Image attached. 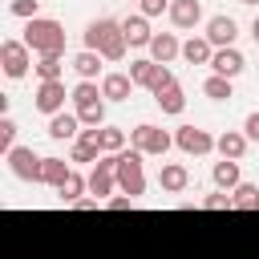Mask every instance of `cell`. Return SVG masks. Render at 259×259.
Instances as JSON below:
<instances>
[{"label":"cell","instance_id":"32","mask_svg":"<svg viewBox=\"0 0 259 259\" xmlns=\"http://www.w3.org/2000/svg\"><path fill=\"white\" fill-rule=\"evenodd\" d=\"M202 206H206V210H227V206H235V202H231V194H227V190H219V194H206V198H202Z\"/></svg>","mask_w":259,"mask_h":259},{"label":"cell","instance_id":"17","mask_svg":"<svg viewBox=\"0 0 259 259\" xmlns=\"http://www.w3.org/2000/svg\"><path fill=\"white\" fill-rule=\"evenodd\" d=\"M178 53H182V45H178L170 32H158V36H154V45H150V61H158V65H170Z\"/></svg>","mask_w":259,"mask_h":259},{"label":"cell","instance_id":"7","mask_svg":"<svg viewBox=\"0 0 259 259\" xmlns=\"http://www.w3.org/2000/svg\"><path fill=\"white\" fill-rule=\"evenodd\" d=\"M8 166H12L16 178H24V182H40V166H45V158H36L32 150L16 146V150L8 154Z\"/></svg>","mask_w":259,"mask_h":259},{"label":"cell","instance_id":"16","mask_svg":"<svg viewBox=\"0 0 259 259\" xmlns=\"http://www.w3.org/2000/svg\"><path fill=\"white\" fill-rule=\"evenodd\" d=\"M214 150H219L223 158L239 162V158H243V150H247V134H239V130H227V134H219V138H214Z\"/></svg>","mask_w":259,"mask_h":259},{"label":"cell","instance_id":"5","mask_svg":"<svg viewBox=\"0 0 259 259\" xmlns=\"http://www.w3.org/2000/svg\"><path fill=\"white\" fill-rule=\"evenodd\" d=\"M130 142H134V150H138V154H158V158H162V154L170 150V142H174V138H170L166 130H158V125L142 121L138 130H130Z\"/></svg>","mask_w":259,"mask_h":259},{"label":"cell","instance_id":"27","mask_svg":"<svg viewBox=\"0 0 259 259\" xmlns=\"http://www.w3.org/2000/svg\"><path fill=\"white\" fill-rule=\"evenodd\" d=\"M81 190H89V178H81V174H69V178L57 186V198H61V202H77V198H81Z\"/></svg>","mask_w":259,"mask_h":259},{"label":"cell","instance_id":"35","mask_svg":"<svg viewBox=\"0 0 259 259\" xmlns=\"http://www.w3.org/2000/svg\"><path fill=\"white\" fill-rule=\"evenodd\" d=\"M174 0H142V16H158L162 8H170Z\"/></svg>","mask_w":259,"mask_h":259},{"label":"cell","instance_id":"23","mask_svg":"<svg viewBox=\"0 0 259 259\" xmlns=\"http://www.w3.org/2000/svg\"><path fill=\"white\" fill-rule=\"evenodd\" d=\"M101 97H105V93H97V85H93V81H81V85L73 89V105H77V109H93V105H105Z\"/></svg>","mask_w":259,"mask_h":259},{"label":"cell","instance_id":"12","mask_svg":"<svg viewBox=\"0 0 259 259\" xmlns=\"http://www.w3.org/2000/svg\"><path fill=\"white\" fill-rule=\"evenodd\" d=\"M243 65H247V61H243V53H239V49H219V53L210 57V69H214L219 77H239V73H243Z\"/></svg>","mask_w":259,"mask_h":259},{"label":"cell","instance_id":"4","mask_svg":"<svg viewBox=\"0 0 259 259\" xmlns=\"http://www.w3.org/2000/svg\"><path fill=\"white\" fill-rule=\"evenodd\" d=\"M130 81L142 85V89H150V93H162V89L174 85V73L166 65H158V61H134L130 65Z\"/></svg>","mask_w":259,"mask_h":259},{"label":"cell","instance_id":"20","mask_svg":"<svg viewBox=\"0 0 259 259\" xmlns=\"http://www.w3.org/2000/svg\"><path fill=\"white\" fill-rule=\"evenodd\" d=\"M210 178H214V186H219V190H235V186H239V162H231V158L214 162Z\"/></svg>","mask_w":259,"mask_h":259},{"label":"cell","instance_id":"29","mask_svg":"<svg viewBox=\"0 0 259 259\" xmlns=\"http://www.w3.org/2000/svg\"><path fill=\"white\" fill-rule=\"evenodd\" d=\"M202 93H206L210 101H227V97H231V77H219V73H214V77H206Z\"/></svg>","mask_w":259,"mask_h":259},{"label":"cell","instance_id":"19","mask_svg":"<svg viewBox=\"0 0 259 259\" xmlns=\"http://www.w3.org/2000/svg\"><path fill=\"white\" fill-rule=\"evenodd\" d=\"M130 89H134L130 73H109V77L101 81V93H105L109 101H125V97H130Z\"/></svg>","mask_w":259,"mask_h":259},{"label":"cell","instance_id":"24","mask_svg":"<svg viewBox=\"0 0 259 259\" xmlns=\"http://www.w3.org/2000/svg\"><path fill=\"white\" fill-rule=\"evenodd\" d=\"M154 101L162 105V113H182V109H186V97H182V89H178V81H174L170 89H162V93H154Z\"/></svg>","mask_w":259,"mask_h":259},{"label":"cell","instance_id":"6","mask_svg":"<svg viewBox=\"0 0 259 259\" xmlns=\"http://www.w3.org/2000/svg\"><path fill=\"white\" fill-rule=\"evenodd\" d=\"M28 53H32V49H28L24 40H4V45H0V65H4V73H8V77H24L28 65H32Z\"/></svg>","mask_w":259,"mask_h":259},{"label":"cell","instance_id":"34","mask_svg":"<svg viewBox=\"0 0 259 259\" xmlns=\"http://www.w3.org/2000/svg\"><path fill=\"white\" fill-rule=\"evenodd\" d=\"M243 134H247V142H259V113H247V121H243Z\"/></svg>","mask_w":259,"mask_h":259},{"label":"cell","instance_id":"37","mask_svg":"<svg viewBox=\"0 0 259 259\" xmlns=\"http://www.w3.org/2000/svg\"><path fill=\"white\" fill-rule=\"evenodd\" d=\"M251 32H255V40H259V16H255V24H251Z\"/></svg>","mask_w":259,"mask_h":259},{"label":"cell","instance_id":"8","mask_svg":"<svg viewBox=\"0 0 259 259\" xmlns=\"http://www.w3.org/2000/svg\"><path fill=\"white\" fill-rule=\"evenodd\" d=\"M174 142H178V150H186V154H210V150H214V138H210L206 130H198V125H182V130L174 134Z\"/></svg>","mask_w":259,"mask_h":259},{"label":"cell","instance_id":"30","mask_svg":"<svg viewBox=\"0 0 259 259\" xmlns=\"http://www.w3.org/2000/svg\"><path fill=\"white\" fill-rule=\"evenodd\" d=\"M61 69H65L61 57H40V61H36V77H40V81H61Z\"/></svg>","mask_w":259,"mask_h":259},{"label":"cell","instance_id":"21","mask_svg":"<svg viewBox=\"0 0 259 259\" xmlns=\"http://www.w3.org/2000/svg\"><path fill=\"white\" fill-rule=\"evenodd\" d=\"M69 174H73V170L65 166V158H45V166H40V182H45V186H61Z\"/></svg>","mask_w":259,"mask_h":259},{"label":"cell","instance_id":"9","mask_svg":"<svg viewBox=\"0 0 259 259\" xmlns=\"http://www.w3.org/2000/svg\"><path fill=\"white\" fill-rule=\"evenodd\" d=\"M61 105H65V85H61V81H40V89H36V109L49 113V117H57Z\"/></svg>","mask_w":259,"mask_h":259},{"label":"cell","instance_id":"38","mask_svg":"<svg viewBox=\"0 0 259 259\" xmlns=\"http://www.w3.org/2000/svg\"><path fill=\"white\" fill-rule=\"evenodd\" d=\"M239 4H259V0H239Z\"/></svg>","mask_w":259,"mask_h":259},{"label":"cell","instance_id":"26","mask_svg":"<svg viewBox=\"0 0 259 259\" xmlns=\"http://www.w3.org/2000/svg\"><path fill=\"white\" fill-rule=\"evenodd\" d=\"M73 69L81 73V81H93V77H97V69H101V53H89V49H85V53H77V57H73Z\"/></svg>","mask_w":259,"mask_h":259},{"label":"cell","instance_id":"3","mask_svg":"<svg viewBox=\"0 0 259 259\" xmlns=\"http://www.w3.org/2000/svg\"><path fill=\"white\" fill-rule=\"evenodd\" d=\"M117 186H121L125 198L146 194V174H142V154H138V150L117 154Z\"/></svg>","mask_w":259,"mask_h":259},{"label":"cell","instance_id":"22","mask_svg":"<svg viewBox=\"0 0 259 259\" xmlns=\"http://www.w3.org/2000/svg\"><path fill=\"white\" fill-rule=\"evenodd\" d=\"M231 202H235V210H259V186L239 182V186L231 190Z\"/></svg>","mask_w":259,"mask_h":259},{"label":"cell","instance_id":"14","mask_svg":"<svg viewBox=\"0 0 259 259\" xmlns=\"http://www.w3.org/2000/svg\"><path fill=\"white\" fill-rule=\"evenodd\" d=\"M170 20H174V28H194L202 20V4L198 0H174L170 4Z\"/></svg>","mask_w":259,"mask_h":259},{"label":"cell","instance_id":"10","mask_svg":"<svg viewBox=\"0 0 259 259\" xmlns=\"http://www.w3.org/2000/svg\"><path fill=\"white\" fill-rule=\"evenodd\" d=\"M235 36H239V28H235L231 16H210V24H206V40H210V45L235 49Z\"/></svg>","mask_w":259,"mask_h":259},{"label":"cell","instance_id":"18","mask_svg":"<svg viewBox=\"0 0 259 259\" xmlns=\"http://www.w3.org/2000/svg\"><path fill=\"white\" fill-rule=\"evenodd\" d=\"M182 57H186L190 65H210L214 49H210V40H206V36H190V40L182 45Z\"/></svg>","mask_w":259,"mask_h":259},{"label":"cell","instance_id":"28","mask_svg":"<svg viewBox=\"0 0 259 259\" xmlns=\"http://www.w3.org/2000/svg\"><path fill=\"white\" fill-rule=\"evenodd\" d=\"M97 142H101V154H117V150L125 146V134L113 130V125H101V130H97Z\"/></svg>","mask_w":259,"mask_h":259},{"label":"cell","instance_id":"25","mask_svg":"<svg viewBox=\"0 0 259 259\" xmlns=\"http://www.w3.org/2000/svg\"><path fill=\"white\" fill-rule=\"evenodd\" d=\"M77 113H57L53 121H49V138H57V142H65V138H73L77 134Z\"/></svg>","mask_w":259,"mask_h":259},{"label":"cell","instance_id":"31","mask_svg":"<svg viewBox=\"0 0 259 259\" xmlns=\"http://www.w3.org/2000/svg\"><path fill=\"white\" fill-rule=\"evenodd\" d=\"M12 142H16V121H12V117H0V154H4V158L16 150Z\"/></svg>","mask_w":259,"mask_h":259},{"label":"cell","instance_id":"33","mask_svg":"<svg viewBox=\"0 0 259 259\" xmlns=\"http://www.w3.org/2000/svg\"><path fill=\"white\" fill-rule=\"evenodd\" d=\"M36 4H40V0H12V16H24V20H36Z\"/></svg>","mask_w":259,"mask_h":259},{"label":"cell","instance_id":"2","mask_svg":"<svg viewBox=\"0 0 259 259\" xmlns=\"http://www.w3.org/2000/svg\"><path fill=\"white\" fill-rule=\"evenodd\" d=\"M24 45L32 53H40V57H61L65 53V28L57 20H49V16H36L24 28Z\"/></svg>","mask_w":259,"mask_h":259},{"label":"cell","instance_id":"15","mask_svg":"<svg viewBox=\"0 0 259 259\" xmlns=\"http://www.w3.org/2000/svg\"><path fill=\"white\" fill-rule=\"evenodd\" d=\"M121 32H125V45H134V49L154 45V32H150L146 16H130V20H121Z\"/></svg>","mask_w":259,"mask_h":259},{"label":"cell","instance_id":"1","mask_svg":"<svg viewBox=\"0 0 259 259\" xmlns=\"http://www.w3.org/2000/svg\"><path fill=\"white\" fill-rule=\"evenodd\" d=\"M85 49L89 53H101V61H121L125 57V32H121V20L113 16H101L85 28Z\"/></svg>","mask_w":259,"mask_h":259},{"label":"cell","instance_id":"11","mask_svg":"<svg viewBox=\"0 0 259 259\" xmlns=\"http://www.w3.org/2000/svg\"><path fill=\"white\" fill-rule=\"evenodd\" d=\"M158 186H162V190H170V194H178V190H186V186H190V170H186L182 162H166V166L158 170Z\"/></svg>","mask_w":259,"mask_h":259},{"label":"cell","instance_id":"13","mask_svg":"<svg viewBox=\"0 0 259 259\" xmlns=\"http://www.w3.org/2000/svg\"><path fill=\"white\" fill-rule=\"evenodd\" d=\"M73 162H101L97 130H81V134H77V142H73Z\"/></svg>","mask_w":259,"mask_h":259},{"label":"cell","instance_id":"36","mask_svg":"<svg viewBox=\"0 0 259 259\" xmlns=\"http://www.w3.org/2000/svg\"><path fill=\"white\" fill-rule=\"evenodd\" d=\"M134 198H109V210H130Z\"/></svg>","mask_w":259,"mask_h":259}]
</instances>
